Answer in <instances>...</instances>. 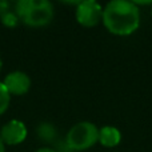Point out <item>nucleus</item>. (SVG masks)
<instances>
[{"instance_id":"2","label":"nucleus","mask_w":152,"mask_h":152,"mask_svg":"<svg viewBox=\"0 0 152 152\" xmlns=\"http://www.w3.org/2000/svg\"><path fill=\"white\" fill-rule=\"evenodd\" d=\"M15 10L18 19L35 28L47 26L53 19V5L48 0H19Z\"/></svg>"},{"instance_id":"9","label":"nucleus","mask_w":152,"mask_h":152,"mask_svg":"<svg viewBox=\"0 0 152 152\" xmlns=\"http://www.w3.org/2000/svg\"><path fill=\"white\" fill-rule=\"evenodd\" d=\"M1 20H3V23L5 24V26H10V27H12V26H15L16 24V21H18V16H15L13 13H8V12H5L4 15L1 16Z\"/></svg>"},{"instance_id":"5","label":"nucleus","mask_w":152,"mask_h":152,"mask_svg":"<svg viewBox=\"0 0 152 152\" xmlns=\"http://www.w3.org/2000/svg\"><path fill=\"white\" fill-rule=\"evenodd\" d=\"M27 137V128L20 120H11L4 124L0 131V139L4 144L16 145L20 144Z\"/></svg>"},{"instance_id":"12","label":"nucleus","mask_w":152,"mask_h":152,"mask_svg":"<svg viewBox=\"0 0 152 152\" xmlns=\"http://www.w3.org/2000/svg\"><path fill=\"white\" fill-rule=\"evenodd\" d=\"M0 71H1V59H0Z\"/></svg>"},{"instance_id":"1","label":"nucleus","mask_w":152,"mask_h":152,"mask_svg":"<svg viewBox=\"0 0 152 152\" xmlns=\"http://www.w3.org/2000/svg\"><path fill=\"white\" fill-rule=\"evenodd\" d=\"M102 21L112 35L128 36L140 27V8L129 0H112L103 7Z\"/></svg>"},{"instance_id":"13","label":"nucleus","mask_w":152,"mask_h":152,"mask_svg":"<svg viewBox=\"0 0 152 152\" xmlns=\"http://www.w3.org/2000/svg\"><path fill=\"white\" fill-rule=\"evenodd\" d=\"M151 16H152V8H151Z\"/></svg>"},{"instance_id":"4","label":"nucleus","mask_w":152,"mask_h":152,"mask_svg":"<svg viewBox=\"0 0 152 152\" xmlns=\"http://www.w3.org/2000/svg\"><path fill=\"white\" fill-rule=\"evenodd\" d=\"M76 21L80 26L91 28L102 21L103 18V5L96 0H84L79 1L75 11Z\"/></svg>"},{"instance_id":"11","label":"nucleus","mask_w":152,"mask_h":152,"mask_svg":"<svg viewBox=\"0 0 152 152\" xmlns=\"http://www.w3.org/2000/svg\"><path fill=\"white\" fill-rule=\"evenodd\" d=\"M0 152H5V150H4V143H3L1 139H0Z\"/></svg>"},{"instance_id":"10","label":"nucleus","mask_w":152,"mask_h":152,"mask_svg":"<svg viewBox=\"0 0 152 152\" xmlns=\"http://www.w3.org/2000/svg\"><path fill=\"white\" fill-rule=\"evenodd\" d=\"M36 152H56L55 150H52V148H48V147H43V148H39Z\"/></svg>"},{"instance_id":"7","label":"nucleus","mask_w":152,"mask_h":152,"mask_svg":"<svg viewBox=\"0 0 152 152\" xmlns=\"http://www.w3.org/2000/svg\"><path fill=\"white\" fill-rule=\"evenodd\" d=\"M121 142V132L113 126H104L99 128V143L103 147L113 148Z\"/></svg>"},{"instance_id":"3","label":"nucleus","mask_w":152,"mask_h":152,"mask_svg":"<svg viewBox=\"0 0 152 152\" xmlns=\"http://www.w3.org/2000/svg\"><path fill=\"white\" fill-rule=\"evenodd\" d=\"M67 145L75 151H86L99 142V128L91 121H80L67 134Z\"/></svg>"},{"instance_id":"6","label":"nucleus","mask_w":152,"mask_h":152,"mask_svg":"<svg viewBox=\"0 0 152 152\" xmlns=\"http://www.w3.org/2000/svg\"><path fill=\"white\" fill-rule=\"evenodd\" d=\"M3 84L10 92V95H24L31 88V79L26 72L15 71L5 76Z\"/></svg>"},{"instance_id":"8","label":"nucleus","mask_w":152,"mask_h":152,"mask_svg":"<svg viewBox=\"0 0 152 152\" xmlns=\"http://www.w3.org/2000/svg\"><path fill=\"white\" fill-rule=\"evenodd\" d=\"M10 102H11L10 92L7 91L4 84L0 81V115H3L7 111V108L10 107Z\"/></svg>"}]
</instances>
